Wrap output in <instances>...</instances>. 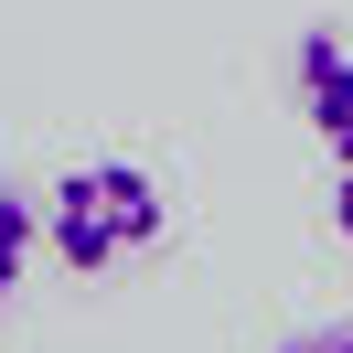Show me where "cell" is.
Segmentation results:
<instances>
[{"label": "cell", "instance_id": "1", "mask_svg": "<svg viewBox=\"0 0 353 353\" xmlns=\"http://www.w3.org/2000/svg\"><path fill=\"white\" fill-rule=\"evenodd\" d=\"M161 236H172V203H161V182L139 172V161H75L43 193V246L75 279H108V268L150 257Z\"/></svg>", "mask_w": 353, "mask_h": 353}, {"label": "cell", "instance_id": "4", "mask_svg": "<svg viewBox=\"0 0 353 353\" xmlns=\"http://www.w3.org/2000/svg\"><path fill=\"white\" fill-rule=\"evenodd\" d=\"M279 353H353V321H310V332H289Z\"/></svg>", "mask_w": 353, "mask_h": 353}, {"label": "cell", "instance_id": "3", "mask_svg": "<svg viewBox=\"0 0 353 353\" xmlns=\"http://www.w3.org/2000/svg\"><path fill=\"white\" fill-rule=\"evenodd\" d=\"M32 246H43V203H22V193H0V300L22 289Z\"/></svg>", "mask_w": 353, "mask_h": 353}, {"label": "cell", "instance_id": "5", "mask_svg": "<svg viewBox=\"0 0 353 353\" xmlns=\"http://www.w3.org/2000/svg\"><path fill=\"white\" fill-rule=\"evenodd\" d=\"M332 236L353 246V161H332Z\"/></svg>", "mask_w": 353, "mask_h": 353}, {"label": "cell", "instance_id": "2", "mask_svg": "<svg viewBox=\"0 0 353 353\" xmlns=\"http://www.w3.org/2000/svg\"><path fill=\"white\" fill-rule=\"evenodd\" d=\"M289 86H300L310 139H321L332 161H353V54H343V32L310 22V32H300V54H289Z\"/></svg>", "mask_w": 353, "mask_h": 353}]
</instances>
